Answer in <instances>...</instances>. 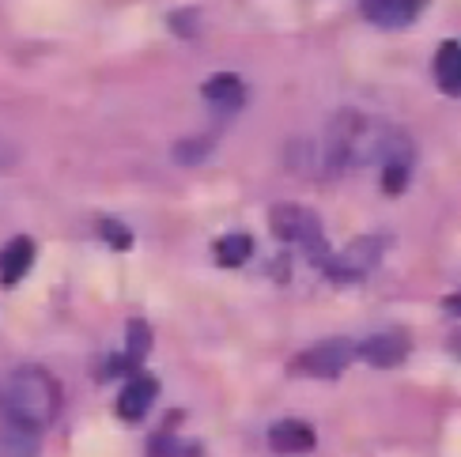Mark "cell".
Returning <instances> with one entry per match:
<instances>
[{"label":"cell","mask_w":461,"mask_h":457,"mask_svg":"<svg viewBox=\"0 0 461 457\" xmlns=\"http://www.w3.org/2000/svg\"><path fill=\"white\" fill-rule=\"evenodd\" d=\"M61 408V390L42 367H15L0 378V416L5 424L42 431Z\"/></svg>","instance_id":"6da1fadb"},{"label":"cell","mask_w":461,"mask_h":457,"mask_svg":"<svg viewBox=\"0 0 461 457\" xmlns=\"http://www.w3.org/2000/svg\"><path fill=\"white\" fill-rule=\"evenodd\" d=\"M268 227L280 242H295L306 250L314 264H325L330 261V246H325V235H321V223L314 212H306L303 204H276L268 212Z\"/></svg>","instance_id":"7a4b0ae2"},{"label":"cell","mask_w":461,"mask_h":457,"mask_svg":"<svg viewBox=\"0 0 461 457\" xmlns=\"http://www.w3.org/2000/svg\"><path fill=\"white\" fill-rule=\"evenodd\" d=\"M382 246H386V242H382L378 235H363V238H356L348 246V250L330 254V261H325L321 269L330 273V280H337V283H356V280H363L378 264Z\"/></svg>","instance_id":"3957f363"},{"label":"cell","mask_w":461,"mask_h":457,"mask_svg":"<svg viewBox=\"0 0 461 457\" xmlns=\"http://www.w3.org/2000/svg\"><path fill=\"white\" fill-rule=\"evenodd\" d=\"M356 359V345L344 336H330V340H318L314 348H306L295 359V371L311 374V378H337L344 367Z\"/></svg>","instance_id":"277c9868"},{"label":"cell","mask_w":461,"mask_h":457,"mask_svg":"<svg viewBox=\"0 0 461 457\" xmlns=\"http://www.w3.org/2000/svg\"><path fill=\"white\" fill-rule=\"evenodd\" d=\"M356 355L371 367H397V363H405V355H409V336L397 333V329L375 333L356 348Z\"/></svg>","instance_id":"5b68a950"},{"label":"cell","mask_w":461,"mask_h":457,"mask_svg":"<svg viewBox=\"0 0 461 457\" xmlns=\"http://www.w3.org/2000/svg\"><path fill=\"white\" fill-rule=\"evenodd\" d=\"M424 12V0H363V19L375 27H409Z\"/></svg>","instance_id":"8992f818"},{"label":"cell","mask_w":461,"mask_h":457,"mask_svg":"<svg viewBox=\"0 0 461 457\" xmlns=\"http://www.w3.org/2000/svg\"><path fill=\"white\" fill-rule=\"evenodd\" d=\"M156 393H159V382L151 374H129V382L118 397V416L122 420H140V416L151 408V401H156Z\"/></svg>","instance_id":"52a82bcc"},{"label":"cell","mask_w":461,"mask_h":457,"mask_svg":"<svg viewBox=\"0 0 461 457\" xmlns=\"http://www.w3.org/2000/svg\"><path fill=\"white\" fill-rule=\"evenodd\" d=\"M34 264V242L31 238H12L0 246V283L5 288H12V283H19Z\"/></svg>","instance_id":"ba28073f"},{"label":"cell","mask_w":461,"mask_h":457,"mask_svg":"<svg viewBox=\"0 0 461 457\" xmlns=\"http://www.w3.org/2000/svg\"><path fill=\"white\" fill-rule=\"evenodd\" d=\"M268 446L276 453H311L314 450V431L303 420H280L268 427Z\"/></svg>","instance_id":"9c48e42d"},{"label":"cell","mask_w":461,"mask_h":457,"mask_svg":"<svg viewBox=\"0 0 461 457\" xmlns=\"http://www.w3.org/2000/svg\"><path fill=\"white\" fill-rule=\"evenodd\" d=\"M204 99L212 103L216 110H227V113H235L242 103H246V87L235 72H220L212 76V80L204 84Z\"/></svg>","instance_id":"30bf717a"},{"label":"cell","mask_w":461,"mask_h":457,"mask_svg":"<svg viewBox=\"0 0 461 457\" xmlns=\"http://www.w3.org/2000/svg\"><path fill=\"white\" fill-rule=\"evenodd\" d=\"M435 80L447 94H461V42H443L435 49Z\"/></svg>","instance_id":"8fae6325"},{"label":"cell","mask_w":461,"mask_h":457,"mask_svg":"<svg viewBox=\"0 0 461 457\" xmlns=\"http://www.w3.org/2000/svg\"><path fill=\"white\" fill-rule=\"evenodd\" d=\"M0 457H38V431L5 424L0 427Z\"/></svg>","instance_id":"7c38bea8"},{"label":"cell","mask_w":461,"mask_h":457,"mask_svg":"<svg viewBox=\"0 0 461 457\" xmlns=\"http://www.w3.org/2000/svg\"><path fill=\"white\" fill-rule=\"evenodd\" d=\"M148 457H201V446L185 443V439H178V435H170V431H159V435H151Z\"/></svg>","instance_id":"4fadbf2b"},{"label":"cell","mask_w":461,"mask_h":457,"mask_svg":"<svg viewBox=\"0 0 461 457\" xmlns=\"http://www.w3.org/2000/svg\"><path fill=\"white\" fill-rule=\"evenodd\" d=\"M249 254H254V242H249V235H227V238L216 242V261L227 264V269H239V264H246Z\"/></svg>","instance_id":"5bb4252c"},{"label":"cell","mask_w":461,"mask_h":457,"mask_svg":"<svg viewBox=\"0 0 461 457\" xmlns=\"http://www.w3.org/2000/svg\"><path fill=\"white\" fill-rule=\"evenodd\" d=\"M405 185H409V159H390V163H382V189H386L390 197H397Z\"/></svg>","instance_id":"9a60e30c"},{"label":"cell","mask_w":461,"mask_h":457,"mask_svg":"<svg viewBox=\"0 0 461 457\" xmlns=\"http://www.w3.org/2000/svg\"><path fill=\"white\" fill-rule=\"evenodd\" d=\"M208 151H212V140H208V137H201V140H182V144L175 148V159H178V163H201Z\"/></svg>","instance_id":"2e32d148"},{"label":"cell","mask_w":461,"mask_h":457,"mask_svg":"<svg viewBox=\"0 0 461 457\" xmlns=\"http://www.w3.org/2000/svg\"><path fill=\"white\" fill-rule=\"evenodd\" d=\"M144 352H148V326H144V321H132V326H129V359H132V363H140V359H144Z\"/></svg>","instance_id":"e0dca14e"},{"label":"cell","mask_w":461,"mask_h":457,"mask_svg":"<svg viewBox=\"0 0 461 457\" xmlns=\"http://www.w3.org/2000/svg\"><path fill=\"white\" fill-rule=\"evenodd\" d=\"M99 231H103V238H106L110 246H118V250H129V246H132V235H129V227L113 223V220H103V223H99Z\"/></svg>","instance_id":"ac0fdd59"},{"label":"cell","mask_w":461,"mask_h":457,"mask_svg":"<svg viewBox=\"0 0 461 457\" xmlns=\"http://www.w3.org/2000/svg\"><path fill=\"white\" fill-rule=\"evenodd\" d=\"M194 19H197L194 12H178V15H170V27H175L178 34H194V31H197Z\"/></svg>","instance_id":"d6986e66"},{"label":"cell","mask_w":461,"mask_h":457,"mask_svg":"<svg viewBox=\"0 0 461 457\" xmlns=\"http://www.w3.org/2000/svg\"><path fill=\"white\" fill-rule=\"evenodd\" d=\"M447 310H450V314H461V291H454V295L447 299Z\"/></svg>","instance_id":"ffe728a7"},{"label":"cell","mask_w":461,"mask_h":457,"mask_svg":"<svg viewBox=\"0 0 461 457\" xmlns=\"http://www.w3.org/2000/svg\"><path fill=\"white\" fill-rule=\"evenodd\" d=\"M450 345H454V352H457V355H461V333H457V336H454V340H450Z\"/></svg>","instance_id":"44dd1931"}]
</instances>
